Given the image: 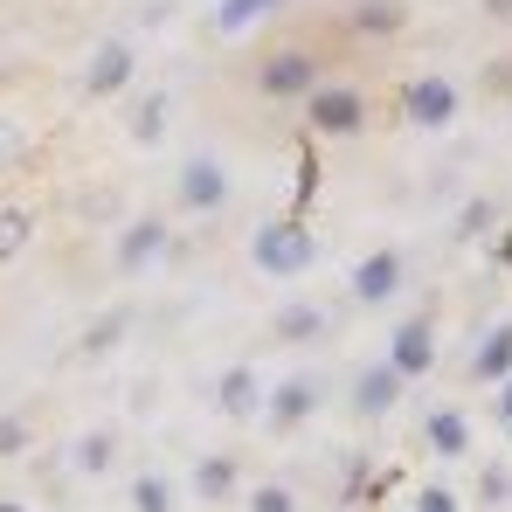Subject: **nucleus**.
Listing matches in <instances>:
<instances>
[{"label": "nucleus", "instance_id": "7", "mask_svg": "<svg viewBox=\"0 0 512 512\" xmlns=\"http://www.w3.org/2000/svg\"><path fill=\"white\" fill-rule=\"evenodd\" d=\"M125 70H132V56L111 42V49L97 56V70H90V90H118V84H125Z\"/></svg>", "mask_w": 512, "mask_h": 512}, {"label": "nucleus", "instance_id": "5", "mask_svg": "<svg viewBox=\"0 0 512 512\" xmlns=\"http://www.w3.org/2000/svg\"><path fill=\"white\" fill-rule=\"evenodd\" d=\"M353 291H360V298H388V291H395V256H374V263L353 277Z\"/></svg>", "mask_w": 512, "mask_h": 512}, {"label": "nucleus", "instance_id": "10", "mask_svg": "<svg viewBox=\"0 0 512 512\" xmlns=\"http://www.w3.org/2000/svg\"><path fill=\"white\" fill-rule=\"evenodd\" d=\"M21 153H28V132H21L14 118H0V167H14Z\"/></svg>", "mask_w": 512, "mask_h": 512}, {"label": "nucleus", "instance_id": "2", "mask_svg": "<svg viewBox=\"0 0 512 512\" xmlns=\"http://www.w3.org/2000/svg\"><path fill=\"white\" fill-rule=\"evenodd\" d=\"M450 104H457V97H450V84H436V77L409 90V118H416V125H443V118H450Z\"/></svg>", "mask_w": 512, "mask_h": 512}, {"label": "nucleus", "instance_id": "12", "mask_svg": "<svg viewBox=\"0 0 512 512\" xmlns=\"http://www.w3.org/2000/svg\"><path fill=\"white\" fill-rule=\"evenodd\" d=\"M312 409V388H284L277 395V423H291V416H305Z\"/></svg>", "mask_w": 512, "mask_h": 512}, {"label": "nucleus", "instance_id": "17", "mask_svg": "<svg viewBox=\"0 0 512 512\" xmlns=\"http://www.w3.org/2000/svg\"><path fill=\"white\" fill-rule=\"evenodd\" d=\"M21 443H28V429H21V423H0V457H7V450H21Z\"/></svg>", "mask_w": 512, "mask_h": 512}, {"label": "nucleus", "instance_id": "3", "mask_svg": "<svg viewBox=\"0 0 512 512\" xmlns=\"http://www.w3.org/2000/svg\"><path fill=\"white\" fill-rule=\"evenodd\" d=\"M180 194H187V208H215V201H222V173L208 167V160H194L187 180H180Z\"/></svg>", "mask_w": 512, "mask_h": 512}, {"label": "nucleus", "instance_id": "11", "mask_svg": "<svg viewBox=\"0 0 512 512\" xmlns=\"http://www.w3.org/2000/svg\"><path fill=\"white\" fill-rule=\"evenodd\" d=\"M153 250H160V222H146L139 236H125V263H146Z\"/></svg>", "mask_w": 512, "mask_h": 512}, {"label": "nucleus", "instance_id": "8", "mask_svg": "<svg viewBox=\"0 0 512 512\" xmlns=\"http://www.w3.org/2000/svg\"><path fill=\"white\" fill-rule=\"evenodd\" d=\"M395 353H402V367H409V374H423V367H429V333H423V326H409Z\"/></svg>", "mask_w": 512, "mask_h": 512}, {"label": "nucleus", "instance_id": "6", "mask_svg": "<svg viewBox=\"0 0 512 512\" xmlns=\"http://www.w3.org/2000/svg\"><path fill=\"white\" fill-rule=\"evenodd\" d=\"M28 236H35V222H28V208H0V263H7L14 250H21Z\"/></svg>", "mask_w": 512, "mask_h": 512}, {"label": "nucleus", "instance_id": "18", "mask_svg": "<svg viewBox=\"0 0 512 512\" xmlns=\"http://www.w3.org/2000/svg\"><path fill=\"white\" fill-rule=\"evenodd\" d=\"M423 512H450V499H443V492H429V499H423Z\"/></svg>", "mask_w": 512, "mask_h": 512}, {"label": "nucleus", "instance_id": "9", "mask_svg": "<svg viewBox=\"0 0 512 512\" xmlns=\"http://www.w3.org/2000/svg\"><path fill=\"white\" fill-rule=\"evenodd\" d=\"M305 77H312V70H305L298 56H284V63H270V77H263V84H270V90H298Z\"/></svg>", "mask_w": 512, "mask_h": 512}, {"label": "nucleus", "instance_id": "1", "mask_svg": "<svg viewBox=\"0 0 512 512\" xmlns=\"http://www.w3.org/2000/svg\"><path fill=\"white\" fill-rule=\"evenodd\" d=\"M256 256H263V270H298V263L312 256V243H305L298 222H270V229L256 236Z\"/></svg>", "mask_w": 512, "mask_h": 512}, {"label": "nucleus", "instance_id": "19", "mask_svg": "<svg viewBox=\"0 0 512 512\" xmlns=\"http://www.w3.org/2000/svg\"><path fill=\"white\" fill-rule=\"evenodd\" d=\"M0 512H21V506H14V499H0Z\"/></svg>", "mask_w": 512, "mask_h": 512}, {"label": "nucleus", "instance_id": "4", "mask_svg": "<svg viewBox=\"0 0 512 512\" xmlns=\"http://www.w3.org/2000/svg\"><path fill=\"white\" fill-rule=\"evenodd\" d=\"M312 118H319L326 132H346V125H360V97H346V90H326V97L312 104Z\"/></svg>", "mask_w": 512, "mask_h": 512}, {"label": "nucleus", "instance_id": "16", "mask_svg": "<svg viewBox=\"0 0 512 512\" xmlns=\"http://www.w3.org/2000/svg\"><path fill=\"white\" fill-rule=\"evenodd\" d=\"M250 512H291V499H284V492L270 485V492H256V506H250Z\"/></svg>", "mask_w": 512, "mask_h": 512}, {"label": "nucleus", "instance_id": "15", "mask_svg": "<svg viewBox=\"0 0 512 512\" xmlns=\"http://www.w3.org/2000/svg\"><path fill=\"white\" fill-rule=\"evenodd\" d=\"M139 512H167V485L160 478H139Z\"/></svg>", "mask_w": 512, "mask_h": 512}, {"label": "nucleus", "instance_id": "14", "mask_svg": "<svg viewBox=\"0 0 512 512\" xmlns=\"http://www.w3.org/2000/svg\"><path fill=\"white\" fill-rule=\"evenodd\" d=\"M222 402H229V409H236V416H243V409H250V402H256L250 374H229V388H222Z\"/></svg>", "mask_w": 512, "mask_h": 512}, {"label": "nucleus", "instance_id": "13", "mask_svg": "<svg viewBox=\"0 0 512 512\" xmlns=\"http://www.w3.org/2000/svg\"><path fill=\"white\" fill-rule=\"evenodd\" d=\"M229 478H236V471H229L222 457H215V464H201V492H208V499H222V492H229Z\"/></svg>", "mask_w": 512, "mask_h": 512}]
</instances>
